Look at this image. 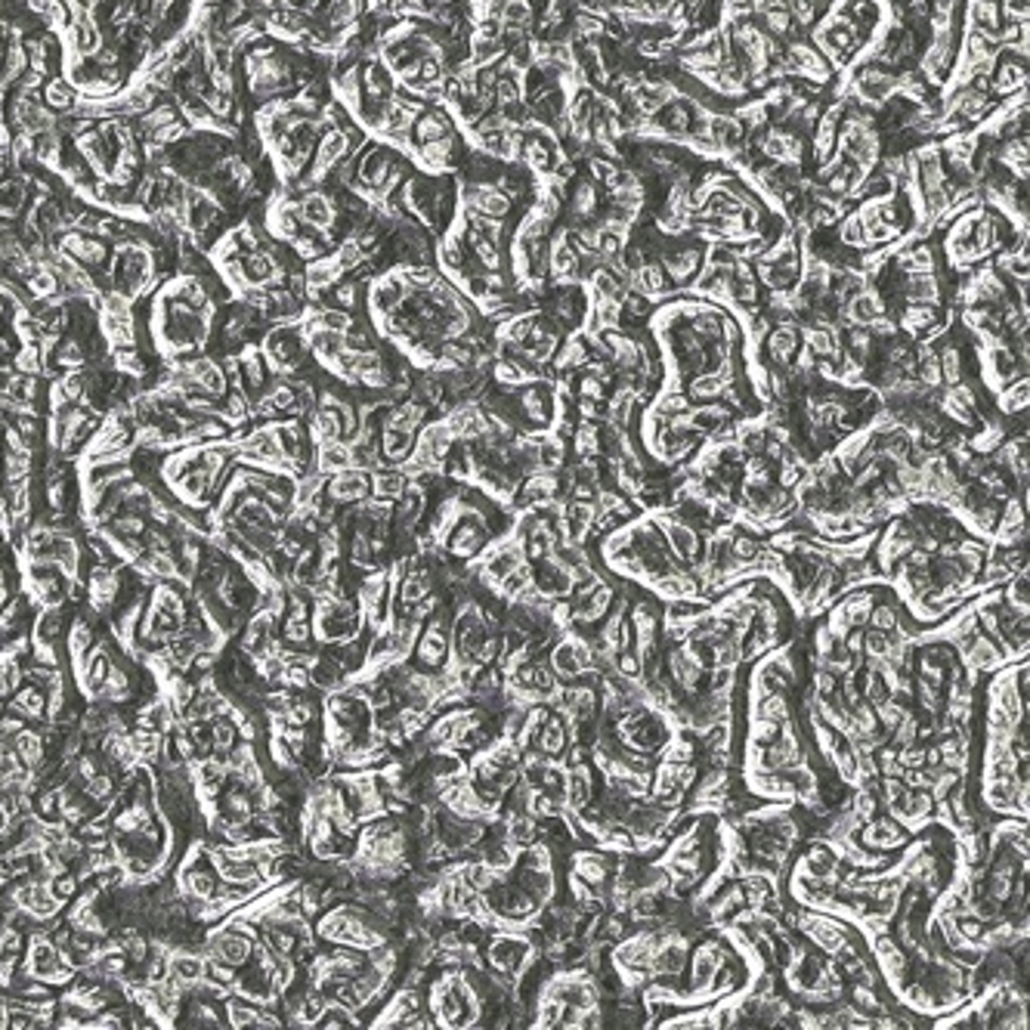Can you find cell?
<instances>
[{
    "label": "cell",
    "mask_w": 1030,
    "mask_h": 1030,
    "mask_svg": "<svg viewBox=\"0 0 1030 1030\" xmlns=\"http://www.w3.org/2000/svg\"><path fill=\"white\" fill-rule=\"evenodd\" d=\"M634 403H638V399H634V391H631V387H625V391L613 393L610 409H607V421H610L613 427H619V430H625L628 421H631Z\"/></svg>",
    "instance_id": "12"
},
{
    "label": "cell",
    "mask_w": 1030,
    "mask_h": 1030,
    "mask_svg": "<svg viewBox=\"0 0 1030 1030\" xmlns=\"http://www.w3.org/2000/svg\"><path fill=\"white\" fill-rule=\"evenodd\" d=\"M610 860L598 851H576L573 854V872L585 879L592 888H604L607 879H610Z\"/></svg>",
    "instance_id": "5"
},
{
    "label": "cell",
    "mask_w": 1030,
    "mask_h": 1030,
    "mask_svg": "<svg viewBox=\"0 0 1030 1030\" xmlns=\"http://www.w3.org/2000/svg\"><path fill=\"white\" fill-rule=\"evenodd\" d=\"M406 486H409V476H406V470H397V468H391V464H381L378 470H372V492H375V499L397 501L399 495L406 492Z\"/></svg>",
    "instance_id": "6"
},
{
    "label": "cell",
    "mask_w": 1030,
    "mask_h": 1030,
    "mask_svg": "<svg viewBox=\"0 0 1030 1030\" xmlns=\"http://www.w3.org/2000/svg\"><path fill=\"white\" fill-rule=\"evenodd\" d=\"M1006 607H1012L1015 613L1027 616V569H1021V573H1015L1012 579H1009Z\"/></svg>",
    "instance_id": "15"
},
{
    "label": "cell",
    "mask_w": 1030,
    "mask_h": 1030,
    "mask_svg": "<svg viewBox=\"0 0 1030 1030\" xmlns=\"http://www.w3.org/2000/svg\"><path fill=\"white\" fill-rule=\"evenodd\" d=\"M996 78H990V93H996V97H1012V93L1025 90V81H1027V62L1025 59H1006L1000 62L996 59Z\"/></svg>",
    "instance_id": "3"
},
{
    "label": "cell",
    "mask_w": 1030,
    "mask_h": 1030,
    "mask_svg": "<svg viewBox=\"0 0 1030 1030\" xmlns=\"http://www.w3.org/2000/svg\"><path fill=\"white\" fill-rule=\"evenodd\" d=\"M455 134V128H452V118L445 115V112L439 109H424L418 118H414L412 124V136L418 146H424V143H433V140H443V136Z\"/></svg>",
    "instance_id": "4"
},
{
    "label": "cell",
    "mask_w": 1030,
    "mask_h": 1030,
    "mask_svg": "<svg viewBox=\"0 0 1030 1030\" xmlns=\"http://www.w3.org/2000/svg\"><path fill=\"white\" fill-rule=\"evenodd\" d=\"M870 628H879V631H894L897 625H901V610H897L891 600H885V604H872L870 610Z\"/></svg>",
    "instance_id": "16"
},
{
    "label": "cell",
    "mask_w": 1030,
    "mask_h": 1030,
    "mask_svg": "<svg viewBox=\"0 0 1030 1030\" xmlns=\"http://www.w3.org/2000/svg\"><path fill=\"white\" fill-rule=\"evenodd\" d=\"M996 409H1000L1006 418H1012V414L1025 412L1027 409V378L1021 375V381H1009L1006 391H1000V397H996Z\"/></svg>",
    "instance_id": "10"
},
{
    "label": "cell",
    "mask_w": 1030,
    "mask_h": 1030,
    "mask_svg": "<svg viewBox=\"0 0 1030 1030\" xmlns=\"http://www.w3.org/2000/svg\"><path fill=\"white\" fill-rule=\"evenodd\" d=\"M727 384H733V378H727L721 372H702L687 384V397L696 399V403H715Z\"/></svg>",
    "instance_id": "8"
},
{
    "label": "cell",
    "mask_w": 1030,
    "mask_h": 1030,
    "mask_svg": "<svg viewBox=\"0 0 1030 1030\" xmlns=\"http://www.w3.org/2000/svg\"><path fill=\"white\" fill-rule=\"evenodd\" d=\"M879 789H882V802L888 808H894L897 802L903 799V795H907V783H903V777H882V780H879Z\"/></svg>",
    "instance_id": "18"
},
{
    "label": "cell",
    "mask_w": 1030,
    "mask_h": 1030,
    "mask_svg": "<svg viewBox=\"0 0 1030 1030\" xmlns=\"http://www.w3.org/2000/svg\"><path fill=\"white\" fill-rule=\"evenodd\" d=\"M1000 10L1006 22H1027V0H1003Z\"/></svg>",
    "instance_id": "20"
},
{
    "label": "cell",
    "mask_w": 1030,
    "mask_h": 1030,
    "mask_svg": "<svg viewBox=\"0 0 1030 1030\" xmlns=\"http://www.w3.org/2000/svg\"><path fill=\"white\" fill-rule=\"evenodd\" d=\"M322 492L337 505H360L372 492V474H366L362 468L337 470L329 476V483H322Z\"/></svg>",
    "instance_id": "1"
},
{
    "label": "cell",
    "mask_w": 1030,
    "mask_h": 1030,
    "mask_svg": "<svg viewBox=\"0 0 1030 1030\" xmlns=\"http://www.w3.org/2000/svg\"><path fill=\"white\" fill-rule=\"evenodd\" d=\"M567 461V449H563L561 437H545L538 439V470H548V474H557Z\"/></svg>",
    "instance_id": "11"
},
{
    "label": "cell",
    "mask_w": 1030,
    "mask_h": 1030,
    "mask_svg": "<svg viewBox=\"0 0 1030 1030\" xmlns=\"http://www.w3.org/2000/svg\"><path fill=\"white\" fill-rule=\"evenodd\" d=\"M600 205V196H598V186L588 183V180H582V183H576L573 190V213L576 217H592L594 211H598Z\"/></svg>",
    "instance_id": "13"
},
{
    "label": "cell",
    "mask_w": 1030,
    "mask_h": 1030,
    "mask_svg": "<svg viewBox=\"0 0 1030 1030\" xmlns=\"http://www.w3.org/2000/svg\"><path fill=\"white\" fill-rule=\"evenodd\" d=\"M799 344H802L799 325H795L793 319H783V322L768 335V341H764V353H768V362L786 368L789 362L799 356V350H802Z\"/></svg>",
    "instance_id": "2"
},
{
    "label": "cell",
    "mask_w": 1030,
    "mask_h": 1030,
    "mask_svg": "<svg viewBox=\"0 0 1030 1030\" xmlns=\"http://www.w3.org/2000/svg\"><path fill=\"white\" fill-rule=\"evenodd\" d=\"M81 93L74 90V84L68 78H53L43 87V105L53 112H74Z\"/></svg>",
    "instance_id": "9"
},
{
    "label": "cell",
    "mask_w": 1030,
    "mask_h": 1030,
    "mask_svg": "<svg viewBox=\"0 0 1030 1030\" xmlns=\"http://www.w3.org/2000/svg\"><path fill=\"white\" fill-rule=\"evenodd\" d=\"M588 171H592V177L598 180V183H616L619 180V167L613 165L610 159H600V155H594L592 161H588Z\"/></svg>",
    "instance_id": "19"
},
{
    "label": "cell",
    "mask_w": 1030,
    "mask_h": 1030,
    "mask_svg": "<svg viewBox=\"0 0 1030 1030\" xmlns=\"http://www.w3.org/2000/svg\"><path fill=\"white\" fill-rule=\"evenodd\" d=\"M536 746L545 758H561L567 752V724H563L557 715H548L542 724V731L536 733Z\"/></svg>",
    "instance_id": "7"
},
{
    "label": "cell",
    "mask_w": 1030,
    "mask_h": 1030,
    "mask_svg": "<svg viewBox=\"0 0 1030 1030\" xmlns=\"http://www.w3.org/2000/svg\"><path fill=\"white\" fill-rule=\"evenodd\" d=\"M764 16V25H768V31L774 37H786V35H793V12H789V6H777V4H771L768 10L762 12Z\"/></svg>",
    "instance_id": "14"
},
{
    "label": "cell",
    "mask_w": 1030,
    "mask_h": 1030,
    "mask_svg": "<svg viewBox=\"0 0 1030 1030\" xmlns=\"http://www.w3.org/2000/svg\"><path fill=\"white\" fill-rule=\"evenodd\" d=\"M331 298H335V306L344 313H353L356 306H360V285H356L353 279H337L335 282V291H331Z\"/></svg>",
    "instance_id": "17"
}]
</instances>
